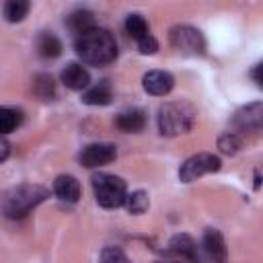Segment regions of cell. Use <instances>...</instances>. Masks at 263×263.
Masks as SVG:
<instances>
[{
    "instance_id": "1",
    "label": "cell",
    "mask_w": 263,
    "mask_h": 263,
    "mask_svg": "<svg viewBox=\"0 0 263 263\" xmlns=\"http://www.w3.org/2000/svg\"><path fill=\"white\" fill-rule=\"evenodd\" d=\"M76 53L82 62L92 66H107L117 58L115 37L105 29H92L80 37H76Z\"/></svg>"
},
{
    "instance_id": "2",
    "label": "cell",
    "mask_w": 263,
    "mask_h": 263,
    "mask_svg": "<svg viewBox=\"0 0 263 263\" xmlns=\"http://www.w3.org/2000/svg\"><path fill=\"white\" fill-rule=\"evenodd\" d=\"M47 197V189L41 185H18L0 195V210L6 218H25L33 208H37Z\"/></svg>"
},
{
    "instance_id": "3",
    "label": "cell",
    "mask_w": 263,
    "mask_h": 263,
    "mask_svg": "<svg viewBox=\"0 0 263 263\" xmlns=\"http://www.w3.org/2000/svg\"><path fill=\"white\" fill-rule=\"evenodd\" d=\"M195 123V113L187 103H166L158 109V129L162 136H181Z\"/></svg>"
},
{
    "instance_id": "4",
    "label": "cell",
    "mask_w": 263,
    "mask_h": 263,
    "mask_svg": "<svg viewBox=\"0 0 263 263\" xmlns=\"http://www.w3.org/2000/svg\"><path fill=\"white\" fill-rule=\"evenodd\" d=\"M92 191H95L99 205L103 208H119L123 205L125 195H127L125 181L109 173H99L92 177Z\"/></svg>"
},
{
    "instance_id": "5",
    "label": "cell",
    "mask_w": 263,
    "mask_h": 263,
    "mask_svg": "<svg viewBox=\"0 0 263 263\" xmlns=\"http://www.w3.org/2000/svg\"><path fill=\"white\" fill-rule=\"evenodd\" d=\"M171 45L187 55H201L205 51V39L203 35L189 25H177L171 29Z\"/></svg>"
},
{
    "instance_id": "6",
    "label": "cell",
    "mask_w": 263,
    "mask_h": 263,
    "mask_svg": "<svg viewBox=\"0 0 263 263\" xmlns=\"http://www.w3.org/2000/svg\"><path fill=\"white\" fill-rule=\"evenodd\" d=\"M220 168V158L210 154V152H199V154H193L191 158H187L183 164H181V171H179V177L183 183H191L208 173H214Z\"/></svg>"
},
{
    "instance_id": "7",
    "label": "cell",
    "mask_w": 263,
    "mask_h": 263,
    "mask_svg": "<svg viewBox=\"0 0 263 263\" xmlns=\"http://www.w3.org/2000/svg\"><path fill=\"white\" fill-rule=\"evenodd\" d=\"M117 156V150L113 144H88L82 152H80V162L86 166V168H95V166H103V164H109L111 160H115Z\"/></svg>"
},
{
    "instance_id": "8",
    "label": "cell",
    "mask_w": 263,
    "mask_h": 263,
    "mask_svg": "<svg viewBox=\"0 0 263 263\" xmlns=\"http://www.w3.org/2000/svg\"><path fill=\"white\" fill-rule=\"evenodd\" d=\"M142 84H144V90L154 95V97H164L173 90L175 86V78L171 72H164V70H152L148 74H144L142 78Z\"/></svg>"
},
{
    "instance_id": "9",
    "label": "cell",
    "mask_w": 263,
    "mask_h": 263,
    "mask_svg": "<svg viewBox=\"0 0 263 263\" xmlns=\"http://www.w3.org/2000/svg\"><path fill=\"white\" fill-rule=\"evenodd\" d=\"M261 121H263V105L261 103H251V105L242 107L234 117V123L242 132H259Z\"/></svg>"
},
{
    "instance_id": "10",
    "label": "cell",
    "mask_w": 263,
    "mask_h": 263,
    "mask_svg": "<svg viewBox=\"0 0 263 263\" xmlns=\"http://www.w3.org/2000/svg\"><path fill=\"white\" fill-rule=\"evenodd\" d=\"M203 251L208 253V257H210L214 263H224V261H226L228 249H226L224 236H222L216 228H208V230L203 232Z\"/></svg>"
},
{
    "instance_id": "11",
    "label": "cell",
    "mask_w": 263,
    "mask_h": 263,
    "mask_svg": "<svg viewBox=\"0 0 263 263\" xmlns=\"http://www.w3.org/2000/svg\"><path fill=\"white\" fill-rule=\"evenodd\" d=\"M62 82H64L68 88H72V90H82V88L88 86L90 74H88V70H86L84 66H80V64H68V66L64 68V72H62Z\"/></svg>"
},
{
    "instance_id": "12",
    "label": "cell",
    "mask_w": 263,
    "mask_h": 263,
    "mask_svg": "<svg viewBox=\"0 0 263 263\" xmlns=\"http://www.w3.org/2000/svg\"><path fill=\"white\" fill-rule=\"evenodd\" d=\"M53 191H55V195H58L60 199L74 203V201H78V197H80V183H78V179L72 177V175H60V177L53 181Z\"/></svg>"
},
{
    "instance_id": "13",
    "label": "cell",
    "mask_w": 263,
    "mask_h": 263,
    "mask_svg": "<svg viewBox=\"0 0 263 263\" xmlns=\"http://www.w3.org/2000/svg\"><path fill=\"white\" fill-rule=\"evenodd\" d=\"M115 125L121 129V132H127V134H136V132H142L144 125H146V115L142 109H127V111H121L115 119Z\"/></svg>"
},
{
    "instance_id": "14",
    "label": "cell",
    "mask_w": 263,
    "mask_h": 263,
    "mask_svg": "<svg viewBox=\"0 0 263 263\" xmlns=\"http://www.w3.org/2000/svg\"><path fill=\"white\" fill-rule=\"evenodd\" d=\"M68 27H70L72 33H76V35L80 37V35H84V33L97 29V21H95V14H92L90 10L80 8V10H74V12L68 16Z\"/></svg>"
},
{
    "instance_id": "15",
    "label": "cell",
    "mask_w": 263,
    "mask_h": 263,
    "mask_svg": "<svg viewBox=\"0 0 263 263\" xmlns=\"http://www.w3.org/2000/svg\"><path fill=\"white\" fill-rule=\"evenodd\" d=\"M171 247H173L175 253L187 257V259L193 261V263H197L199 257H201V255H199V249H197V245H195V240H193L189 234H177V236H173Z\"/></svg>"
},
{
    "instance_id": "16",
    "label": "cell",
    "mask_w": 263,
    "mask_h": 263,
    "mask_svg": "<svg viewBox=\"0 0 263 263\" xmlns=\"http://www.w3.org/2000/svg\"><path fill=\"white\" fill-rule=\"evenodd\" d=\"M37 53L45 60H53L62 53V41L53 33H41L37 37Z\"/></svg>"
},
{
    "instance_id": "17",
    "label": "cell",
    "mask_w": 263,
    "mask_h": 263,
    "mask_svg": "<svg viewBox=\"0 0 263 263\" xmlns=\"http://www.w3.org/2000/svg\"><path fill=\"white\" fill-rule=\"evenodd\" d=\"M111 99H113V92L107 82H99V84L90 86L82 97V101L86 105H109Z\"/></svg>"
},
{
    "instance_id": "18",
    "label": "cell",
    "mask_w": 263,
    "mask_h": 263,
    "mask_svg": "<svg viewBox=\"0 0 263 263\" xmlns=\"http://www.w3.org/2000/svg\"><path fill=\"white\" fill-rule=\"evenodd\" d=\"M29 8H31V4L27 0H10L4 6V16H6L8 23H18L27 16Z\"/></svg>"
},
{
    "instance_id": "19",
    "label": "cell",
    "mask_w": 263,
    "mask_h": 263,
    "mask_svg": "<svg viewBox=\"0 0 263 263\" xmlns=\"http://www.w3.org/2000/svg\"><path fill=\"white\" fill-rule=\"evenodd\" d=\"M123 205H125L132 214H144V212L148 210V205H150L148 193H146V191H134V193H127Z\"/></svg>"
},
{
    "instance_id": "20",
    "label": "cell",
    "mask_w": 263,
    "mask_h": 263,
    "mask_svg": "<svg viewBox=\"0 0 263 263\" xmlns=\"http://www.w3.org/2000/svg\"><path fill=\"white\" fill-rule=\"evenodd\" d=\"M125 31H127L129 37H134L138 41V39L148 35V23L142 14H129L127 21H125Z\"/></svg>"
},
{
    "instance_id": "21",
    "label": "cell",
    "mask_w": 263,
    "mask_h": 263,
    "mask_svg": "<svg viewBox=\"0 0 263 263\" xmlns=\"http://www.w3.org/2000/svg\"><path fill=\"white\" fill-rule=\"evenodd\" d=\"M21 123V113L8 107H0V136L16 129Z\"/></svg>"
},
{
    "instance_id": "22",
    "label": "cell",
    "mask_w": 263,
    "mask_h": 263,
    "mask_svg": "<svg viewBox=\"0 0 263 263\" xmlns=\"http://www.w3.org/2000/svg\"><path fill=\"white\" fill-rule=\"evenodd\" d=\"M35 92L39 99H51L55 95V84L51 80V76L47 74H39L35 78Z\"/></svg>"
},
{
    "instance_id": "23",
    "label": "cell",
    "mask_w": 263,
    "mask_h": 263,
    "mask_svg": "<svg viewBox=\"0 0 263 263\" xmlns=\"http://www.w3.org/2000/svg\"><path fill=\"white\" fill-rule=\"evenodd\" d=\"M218 146H220V150H222L224 154H234V152L240 148V138H238L234 132H228V134H224V136L218 140Z\"/></svg>"
},
{
    "instance_id": "24",
    "label": "cell",
    "mask_w": 263,
    "mask_h": 263,
    "mask_svg": "<svg viewBox=\"0 0 263 263\" xmlns=\"http://www.w3.org/2000/svg\"><path fill=\"white\" fill-rule=\"evenodd\" d=\"M101 263H129V259L125 257V253L121 249L109 247L101 253Z\"/></svg>"
},
{
    "instance_id": "25",
    "label": "cell",
    "mask_w": 263,
    "mask_h": 263,
    "mask_svg": "<svg viewBox=\"0 0 263 263\" xmlns=\"http://www.w3.org/2000/svg\"><path fill=\"white\" fill-rule=\"evenodd\" d=\"M138 49H140V53H144V55H150V53H156V49H158V41L148 33L146 37H142V39H138Z\"/></svg>"
},
{
    "instance_id": "26",
    "label": "cell",
    "mask_w": 263,
    "mask_h": 263,
    "mask_svg": "<svg viewBox=\"0 0 263 263\" xmlns=\"http://www.w3.org/2000/svg\"><path fill=\"white\" fill-rule=\"evenodd\" d=\"M8 154H10V144L6 142V138H4V136H0V162H2V160H6V158H8Z\"/></svg>"
},
{
    "instance_id": "27",
    "label": "cell",
    "mask_w": 263,
    "mask_h": 263,
    "mask_svg": "<svg viewBox=\"0 0 263 263\" xmlns=\"http://www.w3.org/2000/svg\"><path fill=\"white\" fill-rule=\"evenodd\" d=\"M259 70H261V66H255V70H253V78H255V82H257V84H261V76H259Z\"/></svg>"
},
{
    "instance_id": "28",
    "label": "cell",
    "mask_w": 263,
    "mask_h": 263,
    "mask_svg": "<svg viewBox=\"0 0 263 263\" xmlns=\"http://www.w3.org/2000/svg\"><path fill=\"white\" fill-rule=\"evenodd\" d=\"M162 263H177V261H162Z\"/></svg>"
}]
</instances>
